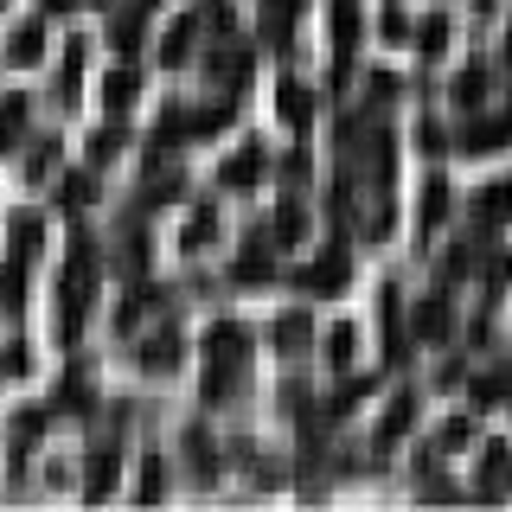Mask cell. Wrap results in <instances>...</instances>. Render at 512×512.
<instances>
[{"label":"cell","mask_w":512,"mask_h":512,"mask_svg":"<svg viewBox=\"0 0 512 512\" xmlns=\"http://www.w3.org/2000/svg\"><path fill=\"white\" fill-rule=\"evenodd\" d=\"M244 352H250V327H237V320L205 327V359H244Z\"/></svg>","instance_id":"cell-5"},{"label":"cell","mask_w":512,"mask_h":512,"mask_svg":"<svg viewBox=\"0 0 512 512\" xmlns=\"http://www.w3.org/2000/svg\"><path fill=\"white\" fill-rule=\"evenodd\" d=\"M442 333H448V301L429 295L423 308H416V340H442Z\"/></svg>","instance_id":"cell-19"},{"label":"cell","mask_w":512,"mask_h":512,"mask_svg":"<svg viewBox=\"0 0 512 512\" xmlns=\"http://www.w3.org/2000/svg\"><path fill=\"white\" fill-rule=\"evenodd\" d=\"M410 423H416V397L404 391V397H391V410H384V423H378V442H397Z\"/></svg>","instance_id":"cell-15"},{"label":"cell","mask_w":512,"mask_h":512,"mask_svg":"<svg viewBox=\"0 0 512 512\" xmlns=\"http://www.w3.org/2000/svg\"><path fill=\"white\" fill-rule=\"evenodd\" d=\"M116 154H122V128H116V122L96 128V135H90V167H109Z\"/></svg>","instance_id":"cell-23"},{"label":"cell","mask_w":512,"mask_h":512,"mask_svg":"<svg viewBox=\"0 0 512 512\" xmlns=\"http://www.w3.org/2000/svg\"><path fill=\"white\" fill-rule=\"evenodd\" d=\"M442 218H448V186L429 180L423 186V231H429V224H442Z\"/></svg>","instance_id":"cell-27"},{"label":"cell","mask_w":512,"mask_h":512,"mask_svg":"<svg viewBox=\"0 0 512 512\" xmlns=\"http://www.w3.org/2000/svg\"><path fill=\"white\" fill-rule=\"evenodd\" d=\"M90 205V173H71V180H64V212H84Z\"/></svg>","instance_id":"cell-30"},{"label":"cell","mask_w":512,"mask_h":512,"mask_svg":"<svg viewBox=\"0 0 512 512\" xmlns=\"http://www.w3.org/2000/svg\"><path fill=\"white\" fill-rule=\"evenodd\" d=\"M7 58H13V64H39V58H45V26H39V20L20 26V32H13V45H7Z\"/></svg>","instance_id":"cell-16"},{"label":"cell","mask_w":512,"mask_h":512,"mask_svg":"<svg viewBox=\"0 0 512 512\" xmlns=\"http://www.w3.org/2000/svg\"><path fill=\"white\" fill-rule=\"evenodd\" d=\"M90 7H109V0H90Z\"/></svg>","instance_id":"cell-38"},{"label":"cell","mask_w":512,"mask_h":512,"mask_svg":"<svg viewBox=\"0 0 512 512\" xmlns=\"http://www.w3.org/2000/svg\"><path fill=\"white\" fill-rule=\"evenodd\" d=\"M493 282H512V256H493Z\"/></svg>","instance_id":"cell-37"},{"label":"cell","mask_w":512,"mask_h":512,"mask_svg":"<svg viewBox=\"0 0 512 512\" xmlns=\"http://www.w3.org/2000/svg\"><path fill=\"white\" fill-rule=\"evenodd\" d=\"M263 173H269V154H263V148L250 141V148H237V154H231V160L218 167V180H224V186H256Z\"/></svg>","instance_id":"cell-4"},{"label":"cell","mask_w":512,"mask_h":512,"mask_svg":"<svg viewBox=\"0 0 512 512\" xmlns=\"http://www.w3.org/2000/svg\"><path fill=\"white\" fill-rule=\"evenodd\" d=\"M480 96H487V64H468V71L455 77V103L461 109H480Z\"/></svg>","instance_id":"cell-20"},{"label":"cell","mask_w":512,"mask_h":512,"mask_svg":"<svg viewBox=\"0 0 512 512\" xmlns=\"http://www.w3.org/2000/svg\"><path fill=\"white\" fill-rule=\"evenodd\" d=\"M282 173H288V186H301V180H308V154H288Z\"/></svg>","instance_id":"cell-36"},{"label":"cell","mask_w":512,"mask_h":512,"mask_svg":"<svg viewBox=\"0 0 512 512\" xmlns=\"http://www.w3.org/2000/svg\"><path fill=\"white\" fill-rule=\"evenodd\" d=\"M442 45H448V20L436 13V20L416 26V52H423V58H442Z\"/></svg>","instance_id":"cell-24"},{"label":"cell","mask_w":512,"mask_h":512,"mask_svg":"<svg viewBox=\"0 0 512 512\" xmlns=\"http://www.w3.org/2000/svg\"><path fill=\"white\" fill-rule=\"evenodd\" d=\"M26 365H32V359H26V346H7V352H0V378H20Z\"/></svg>","instance_id":"cell-33"},{"label":"cell","mask_w":512,"mask_h":512,"mask_svg":"<svg viewBox=\"0 0 512 512\" xmlns=\"http://www.w3.org/2000/svg\"><path fill=\"white\" fill-rule=\"evenodd\" d=\"M500 141H512V116H493V122H468V128H461V154H493Z\"/></svg>","instance_id":"cell-6"},{"label":"cell","mask_w":512,"mask_h":512,"mask_svg":"<svg viewBox=\"0 0 512 512\" xmlns=\"http://www.w3.org/2000/svg\"><path fill=\"white\" fill-rule=\"evenodd\" d=\"M52 167H58V141H32V154H26V180H45Z\"/></svg>","instance_id":"cell-26"},{"label":"cell","mask_w":512,"mask_h":512,"mask_svg":"<svg viewBox=\"0 0 512 512\" xmlns=\"http://www.w3.org/2000/svg\"><path fill=\"white\" fill-rule=\"evenodd\" d=\"M480 487H487V493L512 487V448H506V442H493V448H487V461H480Z\"/></svg>","instance_id":"cell-11"},{"label":"cell","mask_w":512,"mask_h":512,"mask_svg":"<svg viewBox=\"0 0 512 512\" xmlns=\"http://www.w3.org/2000/svg\"><path fill=\"white\" fill-rule=\"evenodd\" d=\"M58 410H84V384H77V378L58 391Z\"/></svg>","instance_id":"cell-35"},{"label":"cell","mask_w":512,"mask_h":512,"mask_svg":"<svg viewBox=\"0 0 512 512\" xmlns=\"http://www.w3.org/2000/svg\"><path fill=\"white\" fill-rule=\"evenodd\" d=\"M416 141H423V154H448V135H442L436 122H423V128H416Z\"/></svg>","instance_id":"cell-34"},{"label":"cell","mask_w":512,"mask_h":512,"mask_svg":"<svg viewBox=\"0 0 512 512\" xmlns=\"http://www.w3.org/2000/svg\"><path fill=\"white\" fill-rule=\"evenodd\" d=\"M20 128H26V96H7V103H0V135H20Z\"/></svg>","instance_id":"cell-29"},{"label":"cell","mask_w":512,"mask_h":512,"mask_svg":"<svg viewBox=\"0 0 512 512\" xmlns=\"http://www.w3.org/2000/svg\"><path fill=\"white\" fill-rule=\"evenodd\" d=\"M141 365H148V372H173V365H180V333L148 340V346H141Z\"/></svg>","instance_id":"cell-17"},{"label":"cell","mask_w":512,"mask_h":512,"mask_svg":"<svg viewBox=\"0 0 512 512\" xmlns=\"http://www.w3.org/2000/svg\"><path fill=\"white\" fill-rule=\"evenodd\" d=\"M192 32H199V20L167 26V39H160V64H167V71H180V64L192 58Z\"/></svg>","instance_id":"cell-10"},{"label":"cell","mask_w":512,"mask_h":512,"mask_svg":"<svg viewBox=\"0 0 512 512\" xmlns=\"http://www.w3.org/2000/svg\"><path fill=\"white\" fill-rule=\"evenodd\" d=\"M308 116H314V96H308V84H295V77H288V84H282V122L308 128Z\"/></svg>","instance_id":"cell-18"},{"label":"cell","mask_w":512,"mask_h":512,"mask_svg":"<svg viewBox=\"0 0 512 512\" xmlns=\"http://www.w3.org/2000/svg\"><path fill=\"white\" fill-rule=\"evenodd\" d=\"M474 212H480V224H506V218H512V180L487 186V192L474 199Z\"/></svg>","instance_id":"cell-14"},{"label":"cell","mask_w":512,"mask_h":512,"mask_svg":"<svg viewBox=\"0 0 512 512\" xmlns=\"http://www.w3.org/2000/svg\"><path fill=\"white\" fill-rule=\"evenodd\" d=\"M116 52H141V7L116 20Z\"/></svg>","instance_id":"cell-28"},{"label":"cell","mask_w":512,"mask_h":512,"mask_svg":"<svg viewBox=\"0 0 512 512\" xmlns=\"http://www.w3.org/2000/svg\"><path fill=\"white\" fill-rule=\"evenodd\" d=\"M135 84H141V77H135V64H116V71L103 77V109H109V116H122V109L135 103Z\"/></svg>","instance_id":"cell-8"},{"label":"cell","mask_w":512,"mask_h":512,"mask_svg":"<svg viewBox=\"0 0 512 512\" xmlns=\"http://www.w3.org/2000/svg\"><path fill=\"white\" fill-rule=\"evenodd\" d=\"M96 244L90 237H77L71 244V269H64V282H58V308H64V340H77V327H84V308H90V269H96Z\"/></svg>","instance_id":"cell-1"},{"label":"cell","mask_w":512,"mask_h":512,"mask_svg":"<svg viewBox=\"0 0 512 512\" xmlns=\"http://www.w3.org/2000/svg\"><path fill=\"white\" fill-rule=\"evenodd\" d=\"M231 384H237V359H212V372H205V397H231Z\"/></svg>","instance_id":"cell-25"},{"label":"cell","mask_w":512,"mask_h":512,"mask_svg":"<svg viewBox=\"0 0 512 512\" xmlns=\"http://www.w3.org/2000/svg\"><path fill=\"white\" fill-rule=\"evenodd\" d=\"M346 276H352L346 250H320L314 263L301 269V288H308V295H340V288H346Z\"/></svg>","instance_id":"cell-3"},{"label":"cell","mask_w":512,"mask_h":512,"mask_svg":"<svg viewBox=\"0 0 512 512\" xmlns=\"http://www.w3.org/2000/svg\"><path fill=\"white\" fill-rule=\"evenodd\" d=\"M231 276H237V282H269V276H276V256H269V237H250V244H244V256L231 263Z\"/></svg>","instance_id":"cell-7"},{"label":"cell","mask_w":512,"mask_h":512,"mask_svg":"<svg viewBox=\"0 0 512 512\" xmlns=\"http://www.w3.org/2000/svg\"><path fill=\"white\" fill-rule=\"evenodd\" d=\"M192 20L212 32V39H231V0H205V7L192 13Z\"/></svg>","instance_id":"cell-22"},{"label":"cell","mask_w":512,"mask_h":512,"mask_svg":"<svg viewBox=\"0 0 512 512\" xmlns=\"http://www.w3.org/2000/svg\"><path fill=\"white\" fill-rule=\"evenodd\" d=\"M212 231H218V212H212V205H199V218H192V231H186V237H192V244H205Z\"/></svg>","instance_id":"cell-32"},{"label":"cell","mask_w":512,"mask_h":512,"mask_svg":"<svg viewBox=\"0 0 512 512\" xmlns=\"http://www.w3.org/2000/svg\"><path fill=\"white\" fill-rule=\"evenodd\" d=\"M352 340H359L352 327H333V333H327V359H333V365H346V359H352Z\"/></svg>","instance_id":"cell-31"},{"label":"cell","mask_w":512,"mask_h":512,"mask_svg":"<svg viewBox=\"0 0 512 512\" xmlns=\"http://www.w3.org/2000/svg\"><path fill=\"white\" fill-rule=\"evenodd\" d=\"M269 237H276V244H301V237H308V205H301V199H282Z\"/></svg>","instance_id":"cell-9"},{"label":"cell","mask_w":512,"mask_h":512,"mask_svg":"<svg viewBox=\"0 0 512 512\" xmlns=\"http://www.w3.org/2000/svg\"><path fill=\"white\" fill-rule=\"evenodd\" d=\"M205 71H212V84H218V90H237V84H244V77L256 71V45H231V39H224L218 52L205 58Z\"/></svg>","instance_id":"cell-2"},{"label":"cell","mask_w":512,"mask_h":512,"mask_svg":"<svg viewBox=\"0 0 512 512\" xmlns=\"http://www.w3.org/2000/svg\"><path fill=\"white\" fill-rule=\"evenodd\" d=\"M39 256V218H13V263H32Z\"/></svg>","instance_id":"cell-21"},{"label":"cell","mask_w":512,"mask_h":512,"mask_svg":"<svg viewBox=\"0 0 512 512\" xmlns=\"http://www.w3.org/2000/svg\"><path fill=\"white\" fill-rule=\"evenodd\" d=\"M308 340H314V327H308V308H288V314L276 320V346H282V352H301Z\"/></svg>","instance_id":"cell-12"},{"label":"cell","mask_w":512,"mask_h":512,"mask_svg":"<svg viewBox=\"0 0 512 512\" xmlns=\"http://www.w3.org/2000/svg\"><path fill=\"white\" fill-rule=\"evenodd\" d=\"M90 493H109L116 487V442H96L90 448V480H84Z\"/></svg>","instance_id":"cell-13"}]
</instances>
